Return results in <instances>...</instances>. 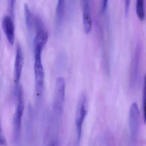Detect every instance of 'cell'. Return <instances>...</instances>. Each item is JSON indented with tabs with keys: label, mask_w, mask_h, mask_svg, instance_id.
<instances>
[{
	"label": "cell",
	"mask_w": 146,
	"mask_h": 146,
	"mask_svg": "<svg viewBox=\"0 0 146 146\" xmlns=\"http://www.w3.org/2000/svg\"><path fill=\"white\" fill-rule=\"evenodd\" d=\"M66 83L62 77H59L56 80L54 108L55 110L61 112L63 110L65 100Z\"/></svg>",
	"instance_id": "cell-4"
},
{
	"label": "cell",
	"mask_w": 146,
	"mask_h": 146,
	"mask_svg": "<svg viewBox=\"0 0 146 146\" xmlns=\"http://www.w3.org/2000/svg\"><path fill=\"white\" fill-rule=\"evenodd\" d=\"M66 0H58L56 10V19L57 25L60 26L62 24L65 15Z\"/></svg>",
	"instance_id": "cell-10"
},
{
	"label": "cell",
	"mask_w": 146,
	"mask_h": 146,
	"mask_svg": "<svg viewBox=\"0 0 146 146\" xmlns=\"http://www.w3.org/2000/svg\"><path fill=\"white\" fill-rule=\"evenodd\" d=\"M1 125V120H0V145L5 146L6 145V141L5 138L2 135Z\"/></svg>",
	"instance_id": "cell-14"
},
{
	"label": "cell",
	"mask_w": 146,
	"mask_h": 146,
	"mask_svg": "<svg viewBox=\"0 0 146 146\" xmlns=\"http://www.w3.org/2000/svg\"><path fill=\"white\" fill-rule=\"evenodd\" d=\"M140 48L137 46L135 50V54L133 60L130 73V84L132 86L136 83L139 71V60Z\"/></svg>",
	"instance_id": "cell-8"
},
{
	"label": "cell",
	"mask_w": 146,
	"mask_h": 146,
	"mask_svg": "<svg viewBox=\"0 0 146 146\" xmlns=\"http://www.w3.org/2000/svg\"><path fill=\"white\" fill-rule=\"evenodd\" d=\"M9 4V9L11 14L13 15V14L14 8L15 4V0H8Z\"/></svg>",
	"instance_id": "cell-16"
},
{
	"label": "cell",
	"mask_w": 146,
	"mask_h": 146,
	"mask_svg": "<svg viewBox=\"0 0 146 146\" xmlns=\"http://www.w3.org/2000/svg\"><path fill=\"white\" fill-rule=\"evenodd\" d=\"M145 0H137L136 3V12L139 19L143 21L145 18Z\"/></svg>",
	"instance_id": "cell-12"
},
{
	"label": "cell",
	"mask_w": 146,
	"mask_h": 146,
	"mask_svg": "<svg viewBox=\"0 0 146 146\" xmlns=\"http://www.w3.org/2000/svg\"><path fill=\"white\" fill-rule=\"evenodd\" d=\"M87 98L84 94H82L78 100L76 107L75 123L77 134V144L79 145L81 138L82 126L87 114Z\"/></svg>",
	"instance_id": "cell-3"
},
{
	"label": "cell",
	"mask_w": 146,
	"mask_h": 146,
	"mask_svg": "<svg viewBox=\"0 0 146 146\" xmlns=\"http://www.w3.org/2000/svg\"><path fill=\"white\" fill-rule=\"evenodd\" d=\"M0 41H1V36H0Z\"/></svg>",
	"instance_id": "cell-18"
},
{
	"label": "cell",
	"mask_w": 146,
	"mask_h": 146,
	"mask_svg": "<svg viewBox=\"0 0 146 146\" xmlns=\"http://www.w3.org/2000/svg\"><path fill=\"white\" fill-rule=\"evenodd\" d=\"M2 26L9 43L13 45L15 41V27L12 18L9 16L4 17Z\"/></svg>",
	"instance_id": "cell-6"
},
{
	"label": "cell",
	"mask_w": 146,
	"mask_h": 146,
	"mask_svg": "<svg viewBox=\"0 0 146 146\" xmlns=\"http://www.w3.org/2000/svg\"><path fill=\"white\" fill-rule=\"evenodd\" d=\"M143 108H144V120L146 123V74L144 79V95H143Z\"/></svg>",
	"instance_id": "cell-13"
},
{
	"label": "cell",
	"mask_w": 146,
	"mask_h": 146,
	"mask_svg": "<svg viewBox=\"0 0 146 146\" xmlns=\"http://www.w3.org/2000/svg\"><path fill=\"white\" fill-rule=\"evenodd\" d=\"M125 1V12L126 16H128L129 12L131 0H124Z\"/></svg>",
	"instance_id": "cell-15"
},
{
	"label": "cell",
	"mask_w": 146,
	"mask_h": 146,
	"mask_svg": "<svg viewBox=\"0 0 146 146\" xmlns=\"http://www.w3.org/2000/svg\"><path fill=\"white\" fill-rule=\"evenodd\" d=\"M25 108L23 89L21 87L18 88V104L15 109L13 120V138L15 141L18 142L20 136L21 121Z\"/></svg>",
	"instance_id": "cell-2"
},
{
	"label": "cell",
	"mask_w": 146,
	"mask_h": 146,
	"mask_svg": "<svg viewBox=\"0 0 146 146\" xmlns=\"http://www.w3.org/2000/svg\"><path fill=\"white\" fill-rule=\"evenodd\" d=\"M83 13L82 19L84 30L86 34H88L91 32L92 28V19L91 16L90 1H82Z\"/></svg>",
	"instance_id": "cell-7"
},
{
	"label": "cell",
	"mask_w": 146,
	"mask_h": 146,
	"mask_svg": "<svg viewBox=\"0 0 146 146\" xmlns=\"http://www.w3.org/2000/svg\"><path fill=\"white\" fill-rule=\"evenodd\" d=\"M139 111L137 103L134 102L131 105L129 111V124L133 131H136L138 127L139 123Z\"/></svg>",
	"instance_id": "cell-9"
},
{
	"label": "cell",
	"mask_w": 146,
	"mask_h": 146,
	"mask_svg": "<svg viewBox=\"0 0 146 146\" xmlns=\"http://www.w3.org/2000/svg\"><path fill=\"white\" fill-rule=\"evenodd\" d=\"M50 146H56L55 144V143H54V142H53V143H52L50 144Z\"/></svg>",
	"instance_id": "cell-17"
},
{
	"label": "cell",
	"mask_w": 146,
	"mask_h": 146,
	"mask_svg": "<svg viewBox=\"0 0 146 146\" xmlns=\"http://www.w3.org/2000/svg\"><path fill=\"white\" fill-rule=\"evenodd\" d=\"M24 56L21 47L19 44H18L16 48L14 72V82L16 86H18L21 76L24 64Z\"/></svg>",
	"instance_id": "cell-5"
},
{
	"label": "cell",
	"mask_w": 146,
	"mask_h": 146,
	"mask_svg": "<svg viewBox=\"0 0 146 146\" xmlns=\"http://www.w3.org/2000/svg\"><path fill=\"white\" fill-rule=\"evenodd\" d=\"M42 50L41 48H34V72L36 93L38 98L42 95L44 85V71L42 60Z\"/></svg>",
	"instance_id": "cell-1"
},
{
	"label": "cell",
	"mask_w": 146,
	"mask_h": 146,
	"mask_svg": "<svg viewBox=\"0 0 146 146\" xmlns=\"http://www.w3.org/2000/svg\"><path fill=\"white\" fill-rule=\"evenodd\" d=\"M24 14L27 27L29 30H32L35 26V19L32 13L29 6L27 3L24 4Z\"/></svg>",
	"instance_id": "cell-11"
}]
</instances>
